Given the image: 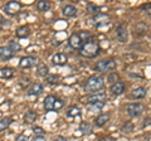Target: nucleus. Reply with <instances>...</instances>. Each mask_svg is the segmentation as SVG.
<instances>
[{"label": "nucleus", "instance_id": "nucleus-3", "mask_svg": "<svg viewBox=\"0 0 151 141\" xmlns=\"http://www.w3.org/2000/svg\"><path fill=\"white\" fill-rule=\"evenodd\" d=\"M116 68V62L113 59H103V60H100L94 69L97 72H108V70H112Z\"/></svg>", "mask_w": 151, "mask_h": 141}, {"label": "nucleus", "instance_id": "nucleus-12", "mask_svg": "<svg viewBox=\"0 0 151 141\" xmlns=\"http://www.w3.org/2000/svg\"><path fill=\"white\" fill-rule=\"evenodd\" d=\"M43 92V86L40 83H33L32 87L28 90V95L29 96H38Z\"/></svg>", "mask_w": 151, "mask_h": 141}, {"label": "nucleus", "instance_id": "nucleus-16", "mask_svg": "<svg viewBox=\"0 0 151 141\" xmlns=\"http://www.w3.org/2000/svg\"><path fill=\"white\" fill-rule=\"evenodd\" d=\"M63 15L64 17H67V18H72V17H76L77 15V9H76L73 5H65L63 8Z\"/></svg>", "mask_w": 151, "mask_h": 141}, {"label": "nucleus", "instance_id": "nucleus-14", "mask_svg": "<svg viewBox=\"0 0 151 141\" xmlns=\"http://www.w3.org/2000/svg\"><path fill=\"white\" fill-rule=\"evenodd\" d=\"M53 63L55 65H64L67 63V55L63 53H57L53 55Z\"/></svg>", "mask_w": 151, "mask_h": 141}, {"label": "nucleus", "instance_id": "nucleus-25", "mask_svg": "<svg viewBox=\"0 0 151 141\" xmlns=\"http://www.w3.org/2000/svg\"><path fill=\"white\" fill-rule=\"evenodd\" d=\"M10 124H12L10 117H5V119H3L1 121H0V131H4L5 129H8Z\"/></svg>", "mask_w": 151, "mask_h": 141}, {"label": "nucleus", "instance_id": "nucleus-4", "mask_svg": "<svg viewBox=\"0 0 151 141\" xmlns=\"http://www.w3.org/2000/svg\"><path fill=\"white\" fill-rule=\"evenodd\" d=\"M144 111H145V107L141 103H130L126 107V112L131 117H139Z\"/></svg>", "mask_w": 151, "mask_h": 141}, {"label": "nucleus", "instance_id": "nucleus-6", "mask_svg": "<svg viewBox=\"0 0 151 141\" xmlns=\"http://www.w3.org/2000/svg\"><path fill=\"white\" fill-rule=\"evenodd\" d=\"M20 8H22L20 3H18V1H9L8 4H5L4 10H5V13L9 14V15H15V14L19 13Z\"/></svg>", "mask_w": 151, "mask_h": 141}, {"label": "nucleus", "instance_id": "nucleus-17", "mask_svg": "<svg viewBox=\"0 0 151 141\" xmlns=\"http://www.w3.org/2000/svg\"><path fill=\"white\" fill-rule=\"evenodd\" d=\"M146 93H147V91H146V88H144V87H139V88H135L134 91H132V93H131V96L134 97V98H144V97H146Z\"/></svg>", "mask_w": 151, "mask_h": 141}, {"label": "nucleus", "instance_id": "nucleus-2", "mask_svg": "<svg viewBox=\"0 0 151 141\" xmlns=\"http://www.w3.org/2000/svg\"><path fill=\"white\" fill-rule=\"evenodd\" d=\"M103 87H105V79L100 76H92L88 78L86 86H84V91L87 93H96Z\"/></svg>", "mask_w": 151, "mask_h": 141}, {"label": "nucleus", "instance_id": "nucleus-9", "mask_svg": "<svg viewBox=\"0 0 151 141\" xmlns=\"http://www.w3.org/2000/svg\"><path fill=\"white\" fill-rule=\"evenodd\" d=\"M116 35H117V39L122 43L127 42V29L125 25H119L116 29Z\"/></svg>", "mask_w": 151, "mask_h": 141}, {"label": "nucleus", "instance_id": "nucleus-28", "mask_svg": "<svg viewBox=\"0 0 151 141\" xmlns=\"http://www.w3.org/2000/svg\"><path fill=\"white\" fill-rule=\"evenodd\" d=\"M81 115V111H79L78 107H70V109L67 111V116L68 117H76Z\"/></svg>", "mask_w": 151, "mask_h": 141}, {"label": "nucleus", "instance_id": "nucleus-21", "mask_svg": "<svg viewBox=\"0 0 151 141\" xmlns=\"http://www.w3.org/2000/svg\"><path fill=\"white\" fill-rule=\"evenodd\" d=\"M48 67L44 64V63H39L38 64V68H37V74L38 76H40V77H45V76H48Z\"/></svg>", "mask_w": 151, "mask_h": 141}, {"label": "nucleus", "instance_id": "nucleus-5", "mask_svg": "<svg viewBox=\"0 0 151 141\" xmlns=\"http://www.w3.org/2000/svg\"><path fill=\"white\" fill-rule=\"evenodd\" d=\"M93 22H94V25L96 27H102V25H106L110 23V15L105 13H97L93 18Z\"/></svg>", "mask_w": 151, "mask_h": 141}, {"label": "nucleus", "instance_id": "nucleus-31", "mask_svg": "<svg viewBox=\"0 0 151 141\" xmlns=\"http://www.w3.org/2000/svg\"><path fill=\"white\" fill-rule=\"evenodd\" d=\"M64 106V102L62 100H58V98H55V101H54V106H53V110H59V109H62V107Z\"/></svg>", "mask_w": 151, "mask_h": 141}, {"label": "nucleus", "instance_id": "nucleus-36", "mask_svg": "<svg viewBox=\"0 0 151 141\" xmlns=\"http://www.w3.org/2000/svg\"><path fill=\"white\" fill-rule=\"evenodd\" d=\"M131 130H132V125L131 124H126L124 127H122V131H124V132H125V131H126V132H130Z\"/></svg>", "mask_w": 151, "mask_h": 141}, {"label": "nucleus", "instance_id": "nucleus-34", "mask_svg": "<svg viewBox=\"0 0 151 141\" xmlns=\"http://www.w3.org/2000/svg\"><path fill=\"white\" fill-rule=\"evenodd\" d=\"M88 10L91 12V13H96L98 10V6L93 5V4H88Z\"/></svg>", "mask_w": 151, "mask_h": 141}, {"label": "nucleus", "instance_id": "nucleus-33", "mask_svg": "<svg viewBox=\"0 0 151 141\" xmlns=\"http://www.w3.org/2000/svg\"><path fill=\"white\" fill-rule=\"evenodd\" d=\"M33 131L37 134V136H43L45 134V131L43 129H42V127H37V126H35V127H33Z\"/></svg>", "mask_w": 151, "mask_h": 141}, {"label": "nucleus", "instance_id": "nucleus-37", "mask_svg": "<svg viewBox=\"0 0 151 141\" xmlns=\"http://www.w3.org/2000/svg\"><path fill=\"white\" fill-rule=\"evenodd\" d=\"M32 141H45V137L44 136H35V137H33Z\"/></svg>", "mask_w": 151, "mask_h": 141}, {"label": "nucleus", "instance_id": "nucleus-10", "mask_svg": "<svg viewBox=\"0 0 151 141\" xmlns=\"http://www.w3.org/2000/svg\"><path fill=\"white\" fill-rule=\"evenodd\" d=\"M125 83L124 82H116V83H113L112 86H111V92H112V95H121V93H124L125 92Z\"/></svg>", "mask_w": 151, "mask_h": 141}, {"label": "nucleus", "instance_id": "nucleus-19", "mask_svg": "<svg viewBox=\"0 0 151 141\" xmlns=\"http://www.w3.org/2000/svg\"><path fill=\"white\" fill-rule=\"evenodd\" d=\"M54 101H55V97L54 96L45 97V100H44V109H45V111H53Z\"/></svg>", "mask_w": 151, "mask_h": 141}, {"label": "nucleus", "instance_id": "nucleus-11", "mask_svg": "<svg viewBox=\"0 0 151 141\" xmlns=\"http://www.w3.org/2000/svg\"><path fill=\"white\" fill-rule=\"evenodd\" d=\"M14 57V53L8 48V47H0V59L1 60H9Z\"/></svg>", "mask_w": 151, "mask_h": 141}, {"label": "nucleus", "instance_id": "nucleus-26", "mask_svg": "<svg viewBox=\"0 0 151 141\" xmlns=\"http://www.w3.org/2000/svg\"><path fill=\"white\" fill-rule=\"evenodd\" d=\"M78 34V37L81 38V40L83 42V43H86V42H88V40H91V34H89L88 32H84V30H82V32H79V33H77Z\"/></svg>", "mask_w": 151, "mask_h": 141}, {"label": "nucleus", "instance_id": "nucleus-22", "mask_svg": "<svg viewBox=\"0 0 151 141\" xmlns=\"http://www.w3.org/2000/svg\"><path fill=\"white\" fill-rule=\"evenodd\" d=\"M35 119H37V114L34 111H28L27 114L24 115V122L28 124V125L33 124V122L35 121Z\"/></svg>", "mask_w": 151, "mask_h": 141}, {"label": "nucleus", "instance_id": "nucleus-32", "mask_svg": "<svg viewBox=\"0 0 151 141\" xmlns=\"http://www.w3.org/2000/svg\"><path fill=\"white\" fill-rule=\"evenodd\" d=\"M117 79H119V74L116 72H112L110 76H108V82H111V83H116Z\"/></svg>", "mask_w": 151, "mask_h": 141}, {"label": "nucleus", "instance_id": "nucleus-7", "mask_svg": "<svg viewBox=\"0 0 151 141\" xmlns=\"http://www.w3.org/2000/svg\"><path fill=\"white\" fill-rule=\"evenodd\" d=\"M68 42H69L70 47H72V48H74V49H81V47L84 44L83 42L81 40V38H79V37H78L77 33H74V34L70 35Z\"/></svg>", "mask_w": 151, "mask_h": 141}, {"label": "nucleus", "instance_id": "nucleus-13", "mask_svg": "<svg viewBox=\"0 0 151 141\" xmlns=\"http://www.w3.org/2000/svg\"><path fill=\"white\" fill-rule=\"evenodd\" d=\"M106 95L105 93H93V95H89L88 96V102L89 103H93V102H105L106 101Z\"/></svg>", "mask_w": 151, "mask_h": 141}, {"label": "nucleus", "instance_id": "nucleus-8", "mask_svg": "<svg viewBox=\"0 0 151 141\" xmlns=\"http://www.w3.org/2000/svg\"><path fill=\"white\" fill-rule=\"evenodd\" d=\"M37 63V59L34 57H24L20 59V62H19V67L20 68H30L33 65H35Z\"/></svg>", "mask_w": 151, "mask_h": 141}, {"label": "nucleus", "instance_id": "nucleus-30", "mask_svg": "<svg viewBox=\"0 0 151 141\" xmlns=\"http://www.w3.org/2000/svg\"><path fill=\"white\" fill-rule=\"evenodd\" d=\"M103 106H105V102H93V103H89V110L97 111V110H101Z\"/></svg>", "mask_w": 151, "mask_h": 141}, {"label": "nucleus", "instance_id": "nucleus-38", "mask_svg": "<svg viewBox=\"0 0 151 141\" xmlns=\"http://www.w3.org/2000/svg\"><path fill=\"white\" fill-rule=\"evenodd\" d=\"M53 141H67V139L63 137V136H58V137H55Z\"/></svg>", "mask_w": 151, "mask_h": 141}, {"label": "nucleus", "instance_id": "nucleus-20", "mask_svg": "<svg viewBox=\"0 0 151 141\" xmlns=\"http://www.w3.org/2000/svg\"><path fill=\"white\" fill-rule=\"evenodd\" d=\"M108 120H110V115H108V114H102V115H100L97 117L94 122H96V126H98V127H102V126L105 125Z\"/></svg>", "mask_w": 151, "mask_h": 141}, {"label": "nucleus", "instance_id": "nucleus-1", "mask_svg": "<svg viewBox=\"0 0 151 141\" xmlns=\"http://www.w3.org/2000/svg\"><path fill=\"white\" fill-rule=\"evenodd\" d=\"M101 52V48L98 45L97 42H93V40H88L79 49V53L83 57H87V58H94L96 55Z\"/></svg>", "mask_w": 151, "mask_h": 141}, {"label": "nucleus", "instance_id": "nucleus-27", "mask_svg": "<svg viewBox=\"0 0 151 141\" xmlns=\"http://www.w3.org/2000/svg\"><path fill=\"white\" fill-rule=\"evenodd\" d=\"M45 81L49 84H57L59 81V77L55 76V74H48V76H45Z\"/></svg>", "mask_w": 151, "mask_h": 141}, {"label": "nucleus", "instance_id": "nucleus-35", "mask_svg": "<svg viewBox=\"0 0 151 141\" xmlns=\"http://www.w3.org/2000/svg\"><path fill=\"white\" fill-rule=\"evenodd\" d=\"M15 141H28V136H25V135H18L17 136V139H15Z\"/></svg>", "mask_w": 151, "mask_h": 141}, {"label": "nucleus", "instance_id": "nucleus-15", "mask_svg": "<svg viewBox=\"0 0 151 141\" xmlns=\"http://www.w3.org/2000/svg\"><path fill=\"white\" fill-rule=\"evenodd\" d=\"M14 70L13 68L10 67H5V68H1L0 69V78L1 79H9V78H12L14 76Z\"/></svg>", "mask_w": 151, "mask_h": 141}, {"label": "nucleus", "instance_id": "nucleus-18", "mask_svg": "<svg viewBox=\"0 0 151 141\" xmlns=\"http://www.w3.org/2000/svg\"><path fill=\"white\" fill-rule=\"evenodd\" d=\"M30 34V29L28 25H23L20 28H18L17 30V37L18 38H25V37H28Z\"/></svg>", "mask_w": 151, "mask_h": 141}, {"label": "nucleus", "instance_id": "nucleus-29", "mask_svg": "<svg viewBox=\"0 0 151 141\" xmlns=\"http://www.w3.org/2000/svg\"><path fill=\"white\" fill-rule=\"evenodd\" d=\"M91 125L88 124V122H82L81 125H79V130H81V132L83 134H89L91 132Z\"/></svg>", "mask_w": 151, "mask_h": 141}, {"label": "nucleus", "instance_id": "nucleus-23", "mask_svg": "<svg viewBox=\"0 0 151 141\" xmlns=\"http://www.w3.org/2000/svg\"><path fill=\"white\" fill-rule=\"evenodd\" d=\"M50 8V4L48 1H44V0H42V1H38L37 3V9L39 12H48Z\"/></svg>", "mask_w": 151, "mask_h": 141}, {"label": "nucleus", "instance_id": "nucleus-39", "mask_svg": "<svg viewBox=\"0 0 151 141\" xmlns=\"http://www.w3.org/2000/svg\"><path fill=\"white\" fill-rule=\"evenodd\" d=\"M149 125H150V117L145 119V121H144V126H149Z\"/></svg>", "mask_w": 151, "mask_h": 141}, {"label": "nucleus", "instance_id": "nucleus-24", "mask_svg": "<svg viewBox=\"0 0 151 141\" xmlns=\"http://www.w3.org/2000/svg\"><path fill=\"white\" fill-rule=\"evenodd\" d=\"M8 48H9V49H10V50L13 52V53H14V54H15V53H17V52H19V50H20V49H22V45H20V44H19V43H18V42H14V40H10V42H9V44H8Z\"/></svg>", "mask_w": 151, "mask_h": 141}]
</instances>
